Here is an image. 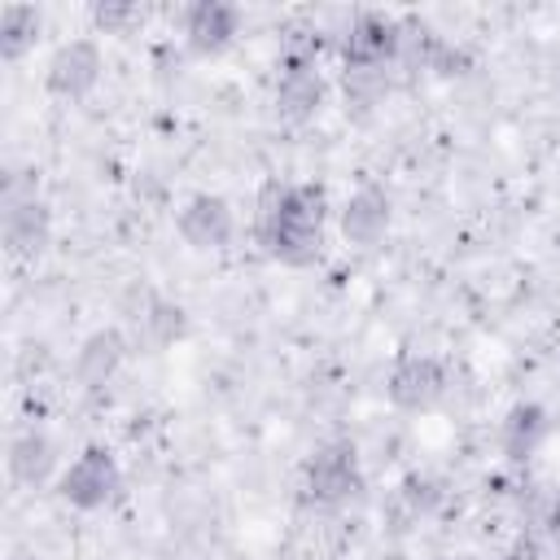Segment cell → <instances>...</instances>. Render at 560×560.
I'll return each instance as SVG.
<instances>
[{"instance_id": "obj_20", "label": "cell", "mask_w": 560, "mask_h": 560, "mask_svg": "<svg viewBox=\"0 0 560 560\" xmlns=\"http://www.w3.org/2000/svg\"><path fill=\"white\" fill-rule=\"evenodd\" d=\"M18 560H35V556H18Z\"/></svg>"}, {"instance_id": "obj_16", "label": "cell", "mask_w": 560, "mask_h": 560, "mask_svg": "<svg viewBox=\"0 0 560 560\" xmlns=\"http://www.w3.org/2000/svg\"><path fill=\"white\" fill-rule=\"evenodd\" d=\"M136 324H140L144 341L162 350V346H175V341L188 332V311L175 306V302H166V298H149L144 311L136 315Z\"/></svg>"}, {"instance_id": "obj_19", "label": "cell", "mask_w": 560, "mask_h": 560, "mask_svg": "<svg viewBox=\"0 0 560 560\" xmlns=\"http://www.w3.org/2000/svg\"><path fill=\"white\" fill-rule=\"evenodd\" d=\"M542 525H547V534H551V538H560V490H556V499H551V508H547V521H542Z\"/></svg>"}, {"instance_id": "obj_14", "label": "cell", "mask_w": 560, "mask_h": 560, "mask_svg": "<svg viewBox=\"0 0 560 560\" xmlns=\"http://www.w3.org/2000/svg\"><path fill=\"white\" fill-rule=\"evenodd\" d=\"M122 354H127V341H122L118 328H96L92 337H83V346H79V354H74V376H79V385H83V389H101V385L118 372Z\"/></svg>"}, {"instance_id": "obj_12", "label": "cell", "mask_w": 560, "mask_h": 560, "mask_svg": "<svg viewBox=\"0 0 560 560\" xmlns=\"http://www.w3.org/2000/svg\"><path fill=\"white\" fill-rule=\"evenodd\" d=\"M547 433H551L547 407L542 402H516L503 416V424H499V451H503V459L525 464V459L538 455V446L547 442Z\"/></svg>"}, {"instance_id": "obj_5", "label": "cell", "mask_w": 560, "mask_h": 560, "mask_svg": "<svg viewBox=\"0 0 560 560\" xmlns=\"http://www.w3.org/2000/svg\"><path fill=\"white\" fill-rule=\"evenodd\" d=\"M402 52V18L394 13H354L341 31V61L346 70H385Z\"/></svg>"}, {"instance_id": "obj_13", "label": "cell", "mask_w": 560, "mask_h": 560, "mask_svg": "<svg viewBox=\"0 0 560 560\" xmlns=\"http://www.w3.org/2000/svg\"><path fill=\"white\" fill-rule=\"evenodd\" d=\"M52 468H57V446H52V438L44 429H22L9 442V477H13V486L35 490V486H44L52 477Z\"/></svg>"}, {"instance_id": "obj_3", "label": "cell", "mask_w": 560, "mask_h": 560, "mask_svg": "<svg viewBox=\"0 0 560 560\" xmlns=\"http://www.w3.org/2000/svg\"><path fill=\"white\" fill-rule=\"evenodd\" d=\"M363 490L359 451L350 442H324L302 472V499L315 508H341Z\"/></svg>"}, {"instance_id": "obj_4", "label": "cell", "mask_w": 560, "mask_h": 560, "mask_svg": "<svg viewBox=\"0 0 560 560\" xmlns=\"http://www.w3.org/2000/svg\"><path fill=\"white\" fill-rule=\"evenodd\" d=\"M118 490H122V468H118L114 451L109 446H96V442L83 446L70 459V468L57 477V494L70 508H79V512H101L105 503H114Z\"/></svg>"}, {"instance_id": "obj_15", "label": "cell", "mask_w": 560, "mask_h": 560, "mask_svg": "<svg viewBox=\"0 0 560 560\" xmlns=\"http://www.w3.org/2000/svg\"><path fill=\"white\" fill-rule=\"evenodd\" d=\"M39 26H44V18H39L35 4H4L0 9V57L4 61H22L35 48Z\"/></svg>"}, {"instance_id": "obj_8", "label": "cell", "mask_w": 560, "mask_h": 560, "mask_svg": "<svg viewBox=\"0 0 560 560\" xmlns=\"http://www.w3.org/2000/svg\"><path fill=\"white\" fill-rule=\"evenodd\" d=\"M385 394L398 411H429L442 402L446 394V368L433 354H402L389 376H385Z\"/></svg>"}, {"instance_id": "obj_6", "label": "cell", "mask_w": 560, "mask_h": 560, "mask_svg": "<svg viewBox=\"0 0 560 560\" xmlns=\"http://www.w3.org/2000/svg\"><path fill=\"white\" fill-rule=\"evenodd\" d=\"M324 74H319V61L311 48H293L280 66V79H276V114L293 127L311 122L319 109H324Z\"/></svg>"}, {"instance_id": "obj_11", "label": "cell", "mask_w": 560, "mask_h": 560, "mask_svg": "<svg viewBox=\"0 0 560 560\" xmlns=\"http://www.w3.org/2000/svg\"><path fill=\"white\" fill-rule=\"evenodd\" d=\"M241 35V9L228 0H197L184 13V44L197 57H219Z\"/></svg>"}, {"instance_id": "obj_2", "label": "cell", "mask_w": 560, "mask_h": 560, "mask_svg": "<svg viewBox=\"0 0 560 560\" xmlns=\"http://www.w3.org/2000/svg\"><path fill=\"white\" fill-rule=\"evenodd\" d=\"M52 236V210L35 197V184H22L18 171L4 175V210H0V241L9 258H39Z\"/></svg>"}, {"instance_id": "obj_17", "label": "cell", "mask_w": 560, "mask_h": 560, "mask_svg": "<svg viewBox=\"0 0 560 560\" xmlns=\"http://www.w3.org/2000/svg\"><path fill=\"white\" fill-rule=\"evenodd\" d=\"M398 490H402V503H407L411 512H433V508H438V499H442L438 481H429V477H420V472H411Z\"/></svg>"}, {"instance_id": "obj_9", "label": "cell", "mask_w": 560, "mask_h": 560, "mask_svg": "<svg viewBox=\"0 0 560 560\" xmlns=\"http://www.w3.org/2000/svg\"><path fill=\"white\" fill-rule=\"evenodd\" d=\"M175 228H179L184 245H192L197 254H214V249H228L232 245L236 214H232V206L219 192H197V197L184 201Z\"/></svg>"}, {"instance_id": "obj_10", "label": "cell", "mask_w": 560, "mask_h": 560, "mask_svg": "<svg viewBox=\"0 0 560 560\" xmlns=\"http://www.w3.org/2000/svg\"><path fill=\"white\" fill-rule=\"evenodd\" d=\"M389 219H394V206H389V192L376 188V184H363L346 197L341 214H337V228H341V241L354 245V249H376L389 232Z\"/></svg>"}, {"instance_id": "obj_7", "label": "cell", "mask_w": 560, "mask_h": 560, "mask_svg": "<svg viewBox=\"0 0 560 560\" xmlns=\"http://www.w3.org/2000/svg\"><path fill=\"white\" fill-rule=\"evenodd\" d=\"M101 70H105V61H101L96 39H66V44H57V52L44 66V88L57 101H83L101 83Z\"/></svg>"}, {"instance_id": "obj_18", "label": "cell", "mask_w": 560, "mask_h": 560, "mask_svg": "<svg viewBox=\"0 0 560 560\" xmlns=\"http://www.w3.org/2000/svg\"><path fill=\"white\" fill-rule=\"evenodd\" d=\"M131 18H136V4H127V0H101V4H92V22H96V31H105V35L122 31Z\"/></svg>"}, {"instance_id": "obj_1", "label": "cell", "mask_w": 560, "mask_h": 560, "mask_svg": "<svg viewBox=\"0 0 560 560\" xmlns=\"http://www.w3.org/2000/svg\"><path fill=\"white\" fill-rule=\"evenodd\" d=\"M328 197L319 184H267L254 214V241L284 267H311L324 254Z\"/></svg>"}]
</instances>
